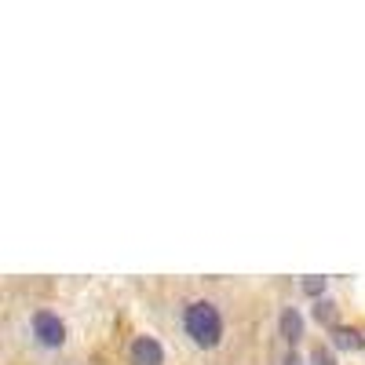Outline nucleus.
I'll use <instances>...</instances> for the list:
<instances>
[{"label": "nucleus", "mask_w": 365, "mask_h": 365, "mask_svg": "<svg viewBox=\"0 0 365 365\" xmlns=\"http://www.w3.org/2000/svg\"><path fill=\"white\" fill-rule=\"evenodd\" d=\"M182 332L190 336L194 347H205V351L220 347V340H223V314H220V307L212 299L187 303V311H182Z\"/></svg>", "instance_id": "obj_1"}, {"label": "nucleus", "mask_w": 365, "mask_h": 365, "mask_svg": "<svg viewBox=\"0 0 365 365\" xmlns=\"http://www.w3.org/2000/svg\"><path fill=\"white\" fill-rule=\"evenodd\" d=\"M132 361L135 365H165V347L154 336H135L132 340Z\"/></svg>", "instance_id": "obj_3"}, {"label": "nucleus", "mask_w": 365, "mask_h": 365, "mask_svg": "<svg viewBox=\"0 0 365 365\" xmlns=\"http://www.w3.org/2000/svg\"><path fill=\"white\" fill-rule=\"evenodd\" d=\"M282 336L292 340V344L303 336V318H299L296 307H285V311H282Z\"/></svg>", "instance_id": "obj_4"}, {"label": "nucleus", "mask_w": 365, "mask_h": 365, "mask_svg": "<svg viewBox=\"0 0 365 365\" xmlns=\"http://www.w3.org/2000/svg\"><path fill=\"white\" fill-rule=\"evenodd\" d=\"M303 289H307L311 296H318V292H325V278L318 282V278H307V282H303Z\"/></svg>", "instance_id": "obj_6"}, {"label": "nucleus", "mask_w": 365, "mask_h": 365, "mask_svg": "<svg viewBox=\"0 0 365 365\" xmlns=\"http://www.w3.org/2000/svg\"><path fill=\"white\" fill-rule=\"evenodd\" d=\"M29 325H34V340L48 351H58L66 344V322L58 318L55 311H34V318H29Z\"/></svg>", "instance_id": "obj_2"}, {"label": "nucleus", "mask_w": 365, "mask_h": 365, "mask_svg": "<svg viewBox=\"0 0 365 365\" xmlns=\"http://www.w3.org/2000/svg\"><path fill=\"white\" fill-rule=\"evenodd\" d=\"M336 344H340V347H351V351H354V347H361L358 332H336Z\"/></svg>", "instance_id": "obj_5"}]
</instances>
